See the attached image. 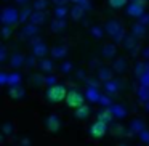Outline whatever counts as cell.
Wrapping results in <instances>:
<instances>
[{"label": "cell", "instance_id": "277c9868", "mask_svg": "<svg viewBox=\"0 0 149 146\" xmlns=\"http://www.w3.org/2000/svg\"><path fill=\"white\" fill-rule=\"evenodd\" d=\"M75 116H77V117H80V119H84V117H87V116H88V108H85V106L79 108V111L75 112Z\"/></svg>", "mask_w": 149, "mask_h": 146}, {"label": "cell", "instance_id": "7a4b0ae2", "mask_svg": "<svg viewBox=\"0 0 149 146\" xmlns=\"http://www.w3.org/2000/svg\"><path fill=\"white\" fill-rule=\"evenodd\" d=\"M66 103H68V106H71V108H82V104H84V96H82L80 93H77L75 90H72V92L68 93Z\"/></svg>", "mask_w": 149, "mask_h": 146}, {"label": "cell", "instance_id": "6da1fadb", "mask_svg": "<svg viewBox=\"0 0 149 146\" xmlns=\"http://www.w3.org/2000/svg\"><path fill=\"white\" fill-rule=\"evenodd\" d=\"M47 96H48V100L52 101V103H59V101L68 98V92H66V88L63 87V85H55V87H52L48 90Z\"/></svg>", "mask_w": 149, "mask_h": 146}, {"label": "cell", "instance_id": "3957f363", "mask_svg": "<svg viewBox=\"0 0 149 146\" xmlns=\"http://www.w3.org/2000/svg\"><path fill=\"white\" fill-rule=\"evenodd\" d=\"M90 133H91V136H95V138H101V136L106 133V122H101V120L95 122L93 125H91V129H90Z\"/></svg>", "mask_w": 149, "mask_h": 146}, {"label": "cell", "instance_id": "5b68a950", "mask_svg": "<svg viewBox=\"0 0 149 146\" xmlns=\"http://www.w3.org/2000/svg\"><path fill=\"white\" fill-rule=\"evenodd\" d=\"M125 2L127 0H109L111 7H114V8H120L122 5H125Z\"/></svg>", "mask_w": 149, "mask_h": 146}]
</instances>
